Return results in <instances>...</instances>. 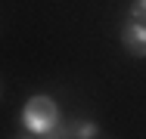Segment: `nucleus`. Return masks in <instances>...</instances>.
Returning <instances> with one entry per match:
<instances>
[{"instance_id":"4","label":"nucleus","mask_w":146,"mask_h":139,"mask_svg":"<svg viewBox=\"0 0 146 139\" xmlns=\"http://www.w3.org/2000/svg\"><path fill=\"white\" fill-rule=\"evenodd\" d=\"M131 19L146 22V0H134V3H131Z\"/></svg>"},{"instance_id":"1","label":"nucleus","mask_w":146,"mask_h":139,"mask_svg":"<svg viewBox=\"0 0 146 139\" xmlns=\"http://www.w3.org/2000/svg\"><path fill=\"white\" fill-rule=\"evenodd\" d=\"M22 127L28 136H53L59 127V105L50 96H31L22 108Z\"/></svg>"},{"instance_id":"3","label":"nucleus","mask_w":146,"mask_h":139,"mask_svg":"<svg viewBox=\"0 0 146 139\" xmlns=\"http://www.w3.org/2000/svg\"><path fill=\"white\" fill-rule=\"evenodd\" d=\"M72 136H78V139H93V136H100V127H96L93 121H72Z\"/></svg>"},{"instance_id":"2","label":"nucleus","mask_w":146,"mask_h":139,"mask_svg":"<svg viewBox=\"0 0 146 139\" xmlns=\"http://www.w3.org/2000/svg\"><path fill=\"white\" fill-rule=\"evenodd\" d=\"M121 43H124V50L131 56L146 59V22H140V19L124 22L121 25Z\"/></svg>"}]
</instances>
